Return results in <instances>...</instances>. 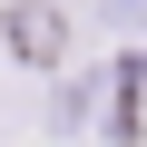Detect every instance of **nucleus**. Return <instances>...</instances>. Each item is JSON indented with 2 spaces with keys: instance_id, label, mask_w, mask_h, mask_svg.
Masks as SVG:
<instances>
[{
  "instance_id": "nucleus-1",
  "label": "nucleus",
  "mask_w": 147,
  "mask_h": 147,
  "mask_svg": "<svg viewBox=\"0 0 147 147\" xmlns=\"http://www.w3.org/2000/svg\"><path fill=\"white\" fill-rule=\"evenodd\" d=\"M0 30H10V59L39 69V79L79 59V10H69V0H10V10H0Z\"/></svg>"
}]
</instances>
